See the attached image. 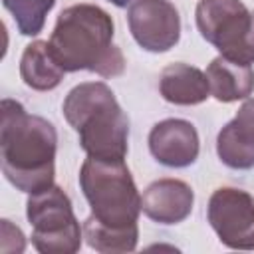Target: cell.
I'll use <instances>...</instances> for the list:
<instances>
[{
    "instance_id": "8fae6325",
    "label": "cell",
    "mask_w": 254,
    "mask_h": 254,
    "mask_svg": "<svg viewBox=\"0 0 254 254\" xmlns=\"http://www.w3.org/2000/svg\"><path fill=\"white\" fill-rule=\"evenodd\" d=\"M218 159L236 171L254 167V97L244 99L238 113L216 135Z\"/></svg>"
},
{
    "instance_id": "8992f818",
    "label": "cell",
    "mask_w": 254,
    "mask_h": 254,
    "mask_svg": "<svg viewBox=\"0 0 254 254\" xmlns=\"http://www.w3.org/2000/svg\"><path fill=\"white\" fill-rule=\"evenodd\" d=\"M194 20L200 36L220 56L246 65L254 64V10L242 0H198Z\"/></svg>"
},
{
    "instance_id": "277c9868",
    "label": "cell",
    "mask_w": 254,
    "mask_h": 254,
    "mask_svg": "<svg viewBox=\"0 0 254 254\" xmlns=\"http://www.w3.org/2000/svg\"><path fill=\"white\" fill-rule=\"evenodd\" d=\"M77 179L95 220L113 228L137 224L143 212L141 194L125 161L87 157Z\"/></svg>"
},
{
    "instance_id": "e0dca14e",
    "label": "cell",
    "mask_w": 254,
    "mask_h": 254,
    "mask_svg": "<svg viewBox=\"0 0 254 254\" xmlns=\"http://www.w3.org/2000/svg\"><path fill=\"white\" fill-rule=\"evenodd\" d=\"M24 248H26L24 232L16 224H12L8 218H2L0 220V252L18 254V252H24Z\"/></svg>"
},
{
    "instance_id": "9a60e30c",
    "label": "cell",
    "mask_w": 254,
    "mask_h": 254,
    "mask_svg": "<svg viewBox=\"0 0 254 254\" xmlns=\"http://www.w3.org/2000/svg\"><path fill=\"white\" fill-rule=\"evenodd\" d=\"M83 238L89 248L101 254H113V252H133L137 248L139 240V226H127V228H113L105 226L99 220H95L91 214L83 220Z\"/></svg>"
},
{
    "instance_id": "52a82bcc",
    "label": "cell",
    "mask_w": 254,
    "mask_h": 254,
    "mask_svg": "<svg viewBox=\"0 0 254 254\" xmlns=\"http://www.w3.org/2000/svg\"><path fill=\"white\" fill-rule=\"evenodd\" d=\"M206 218L218 240L232 250H254V196L236 187L216 189Z\"/></svg>"
},
{
    "instance_id": "7c38bea8",
    "label": "cell",
    "mask_w": 254,
    "mask_h": 254,
    "mask_svg": "<svg viewBox=\"0 0 254 254\" xmlns=\"http://www.w3.org/2000/svg\"><path fill=\"white\" fill-rule=\"evenodd\" d=\"M159 93L173 105H198L210 95L206 73L194 65L177 62L159 75Z\"/></svg>"
},
{
    "instance_id": "5bb4252c",
    "label": "cell",
    "mask_w": 254,
    "mask_h": 254,
    "mask_svg": "<svg viewBox=\"0 0 254 254\" xmlns=\"http://www.w3.org/2000/svg\"><path fill=\"white\" fill-rule=\"evenodd\" d=\"M65 73L67 71L56 60L50 42L36 40L24 48L20 58V77L28 87L36 91H52L62 83Z\"/></svg>"
},
{
    "instance_id": "4fadbf2b",
    "label": "cell",
    "mask_w": 254,
    "mask_h": 254,
    "mask_svg": "<svg viewBox=\"0 0 254 254\" xmlns=\"http://www.w3.org/2000/svg\"><path fill=\"white\" fill-rule=\"evenodd\" d=\"M206 79L210 95L220 103H234L248 99L254 91V69L252 65L232 62L224 56L214 58L206 67Z\"/></svg>"
},
{
    "instance_id": "ba28073f",
    "label": "cell",
    "mask_w": 254,
    "mask_h": 254,
    "mask_svg": "<svg viewBox=\"0 0 254 254\" xmlns=\"http://www.w3.org/2000/svg\"><path fill=\"white\" fill-rule=\"evenodd\" d=\"M133 40L151 54H163L181 40V16L171 0H133L127 10Z\"/></svg>"
},
{
    "instance_id": "2e32d148",
    "label": "cell",
    "mask_w": 254,
    "mask_h": 254,
    "mask_svg": "<svg viewBox=\"0 0 254 254\" xmlns=\"http://www.w3.org/2000/svg\"><path fill=\"white\" fill-rule=\"evenodd\" d=\"M2 4L12 14L22 36H38L44 30L48 14L56 6V0H2Z\"/></svg>"
},
{
    "instance_id": "7a4b0ae2",
    "label": "cell",
    "mask_w": 254,
    "mask_h": 254,
    "mask_svg": "<svg viewBox=\"0 0 254 254\" xmlns=\"http://www.w3.org/2000/svg\"><path fill=\"white\" fill-rule=\"evenodd\" d=\"M113 36V18L103 8L81 2L60 12L48 42L67 73L91 71L109 79L125 71V58Z\"/></svg>"
},
{
    "instance_id": "30bf717a",
    "label": "cell",
    "mask_w": 254,
    "mask_h": 254,
    "mask_svg": "<svg viewBox=\"0 0 254 254\" xmlns=\"http://www.w3.org/2000/svg\"><path fill=\"white\" fill-rule=\"evenodd\" d=\"M194 192L181 179L153 181L141 194V210L147 218L159 224H179L190 216Z\"/></svg>"
},
{
    "instance_id": "5b68a950",
    "label": "cell",
    "mask_w": 254,
    "mask_h": 254,
    "mask_svg": "<svg viewBox=\"0 0 254 254\" xmlns=\"http://www.w3.org/2000/svg\"><path fill=\"white\" fill-rule=\"evenodd\" d=\"M26 218L32 226V244L42 254H75L81 248L79 226L69 196L58 185L28 194Z\"/></svg>"
},
{
    "instance_id": "6da1fadb",
    "label": "cell",
    "mask_w": 254,
    "mask_h": 254,
    "mask_svg": "<svg viewBox=\"0 0 254 254\" xmlns=\"http://www.w3.org/2000/svg\"><path fill=\"white\" fill-rule=\"evenodd\" d=\"M58 131L52 121L32 115L16 99L0 103V165L6 181L26 194L54 185Z\"/></svg>"
},
{
    "instance_id": "9c48e42d",
    "label": "cell",
    "mask_w": 254,
    "mask_h": 254,
    "mask_svg": "<svg viewBox=\"0 0 254 254\" xmlns=\"http://www.w3.org/2000/svg\"><path fill=\"white\" fill-rule=\"evenodd\" d=\"M149 151L157 163L169 169L190 167L200 151L196 127L179 117L163 119L149 133Z\"/></svg>"
},
{
    "instance_id": "ac0fdd59",
    "label": "cell",
    "mask_w": 254,
    "mask_h": 254,
    "mask_svg": "<svg viewBox=\"0 0 254 254\" xmlns=\"http://www.w3.org/2000/svg\"><path fill=\"white\" fill-rule=\"evenodd\" d=\"M107 2H111V4L117 6V8H127V6H131L133 0H107Z\"/></svg>"
},
{
    "instance_id": "3957f363",
    "label": "cell",
    "mask_w": 254,
    "mask_h": 254,
    "mask_svg": "<svg viewBox=\"0 0 254 254\" xmlns=\"http://www.w3.org/2000/svg\"><path fill=\"white\" fill-rule=\"evenodd\" d=\"M65 121L79 135L87 157L125 161L129 149V117L103 81H83L69 89L62 105Z\"/></svg>"
}]
</instances>
